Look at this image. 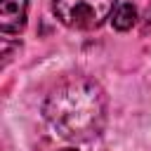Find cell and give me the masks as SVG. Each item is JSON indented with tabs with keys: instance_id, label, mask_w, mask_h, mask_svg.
Returning a JSON list of instances; mask_svg holds the SVG:
<instances>
[{
	"instance_id": "obj_4",
	"label": "cell",
	"mask_w": 151,
	"mask_h": 151,
	"mask_svg": "<svg viewBox=\"0 0 151 151\" xmlns=\"http://www.w3.org/2000/svg\"><path fill=\"white\" fill-rule=\"evenodd\" d=\"M111 21H113V28H116V31H127V28H132V26L137 24V7H134L132 2L118 5Z\"/></svg>"
},
{
	"instance_id": "obj_1",
	"label": "cell",
	"mask_w": 151,
	"mask_h": 151,
	"mask_svg": "<svg viewBox=\"0 0 151 151\" xmlns=\"http://www.w3.org/2000/svg\"><path fill=\"white\" fill-rule=\"evenodd\" d=\"M45 118L59 137L68 142H87L104 127L106 94L92 78L71 76L50 92Z\"/></svg>"
},
{
	"instance_id": "obj_2",
	"label": "cell",
	"mask_w": 151,
	"mask_h": 151,
	"mask_svg": "<svg viewBox=\"0 0 151 151\" xmlns=\"http://www.w3.org/2000/svg\"><path fill=\"white\" fill-rule=\"evenodd\" d=\"M116 2L118 0H52V12L68 28L92 31L111 17Z\"/></svg>"
},
{
	"instance_id": "obj_3",
	"label": "cell",
	"mask_w": 151,
	"mask_h": 151,
	"mask_svg": "<svg viewBox=\"0 0 151 151\" xmlns=\"http://www.w3.org/2000/svg\"><path fill=\"white\" fill-rule=\"evenodd\" d=\"M28 14V0H2L0 2V31L5 38L24 31Z\"/></svg>"
}]
</instances>
